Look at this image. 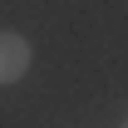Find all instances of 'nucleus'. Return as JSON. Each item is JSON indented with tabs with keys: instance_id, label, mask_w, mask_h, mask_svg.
Returning <instances> with one entry per match:
<instances>
[{
	"instance_id": "1",
	"label": "nucleus",
	"mask_w": 128,
	"mask_h": 128,
	"mask_svg": "<svg viewBox=\"0 0 128 128\" xmlns=\"http://www.w3.org/2000/svg\"><path fill=\"white\" fill-rule=\"evenodd\" d=\"M30 64H34V49L25 34L15 30H0V84H15L30 74Z\"/></svg>"
},
{
	"instance_id": "2",
	"label": "nucleus",
	"mask_w": 128,
	"mask_h": 128,
	"mask_svg": "<svg viewBox=\"0 0 128 128\" xmlns=\"http://www.w3.org/2000/svg\"><path fill=\"white\" fill-rule=\"evenodd\" d=\"M118 128H128V118H123V123H118Z\"/></svg>"
}]
</instances>
